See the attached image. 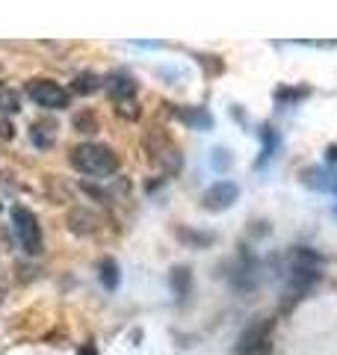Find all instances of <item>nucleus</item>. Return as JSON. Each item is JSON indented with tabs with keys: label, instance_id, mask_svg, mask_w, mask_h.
Returning <instances> with one entry per match:
<instances>
[{
	"label": "nucleus",
	"instance_id": "obj_11",
	"mask_svg": "<svg viewBox=\"0 0 337 355\" xmlns=\"http://www.w3.org/2000/svg\"><path fill=\"white\" fill-rule=\"evenodd\" d=\"M101 282H104V287H119V266L116 261H104L101 263Z\"/></svg>",
	"mask_w": 337,
	"mask_h": 355
},
{
	"label": "nucleus",
	"instance_id": "obj_16",
	"mask_svg": "<svg viewBox=\"0 0 337 355\" xmlns=\"http://www.w3.org/2000/svg\"><path fill=\"white\" fill-rule=\"evenodd\" d=\"M210 163L216 166L219 172H225V169H228V166H231V157H228V151H225V148H216V151H213V157H210Z\"/></svg>",
	"mask_w": 337,
	"mask_h": 355
},
{
	"label": "nucleus",
	"instance_id": "obj_4",
	"mask_svg": "<svg viewBox=\"0 0 337 355\" xmlns=\"http://www.w3.org/2000/svg\"><path fill=\"white\" fill-rule=\"evenodd\" d=\"M269 331H273V320H257V323H252L237 340V355H257L261 349H266Z\"/></svg>",
	"mask_w": 337,
	"mask_h": 355
},
{
	"label": "nucleus",
	"instance_id": "obj_5",
	"mask_svg": "<svg viewBox=\"0 0 337 355\" xmlns=\"http://www.w3.org/2000/svg\"><path fill=\"white\" fill-rule=\"evenodd\" d=\"M237 196H240V187L234 184V181H219V184H213L205 190V196H201V205H205L207 210H225V207H231L234 202H237Z\"/></svg>",
	"mask_w": 337,
	"mask_h": 355
},
{
	"label": "nucleus",
	"instance_id": "obj_7",
	"mask_svg": "<svg viewBox=\"0 0 337 355\" xmlns=\"http://www.w3.org/2000/svg\"><path fill=\"white\" fill-rule=\"evenodd\" d=\"M65 222H69V228L74 231V234H80V237L95 234L98 231V216L92 214V210H86V207H74Z\"/></svg>",
	"mask_w": 337,
	"mask_h": 355
},
{
	"label": "nucleus",
	"instance_id": "obj_14",
	"mask_svg": "<svg viewBox=\"0 0 337 355\" xmlns=\"http://www.w3.org/2000/svg\"><path fill=\"white\" fill-rule=\"evenodd\" d=\"M74 128L80 130V133H92V130L98 128L95 113H86V110H83V113H77V116H74Z\"/></svg>",
	"mask_w": 337,
	"mask_h": 355
},
{
	"label": "nucleus",
	"instance_id": "obj_1",
	"mask_svg": "<svg viewBox=\"0 0 337 355\" xmlns=\"http://www.w3.org/2000/svg\"><path fill=\"white\" fill-rule=\"evenodd\" d=\"M71 163L77 172H83L89 178H107L112 172H119V157L110 146H98V142H86L71 151Z\"/></svg>",
	"mask_w": 337,
	"mask_h": 355
},
{
	"label": "nucleus",
	"instance_id": "obj_9",
	"mask_svg": "<svg viewBox=\"0 0 337 355\" xmlns=\"http://www.w3.org/2000/svg\"><path fill=\"white\" fill-rule=\"evenodd\" d=\"M172 291L178 299H187L193 293V272H189L187 266H175L172 270Z\"/></svg>",
	"mask_w": 337,
	"mask_h": 355
},
{
	"label": "nucleus",
	"instance_id": "obj_3",
	"mask_svg": "<svg viewBox=\"0 0 337 355\" xmlns=\"http://www.w3.org/2000/svg\"><path fill=\"white\" fill-rule=\"evenodd\" d=\"M27 95L36 101L39 107L44 110H62V107H69V92L51 80V77H36V80H30L27 83Z\"/></svg>",
	"mask_w": 337,
	"mask_h": 355
},
{
	"label": "nucleus",
	"instance_id": "obj_12",
	"mask_svg": "<svg viewBox=\"0 0 337 355\" xmlns=\"http://www.w3.org/2000/svg\"><path fill=\"white\" fill-rule=\"evenodd\" d=\"M33 142L39 148H48L53 142V125H33Z\"/></svg>",
	"mask_w": 337,
	"mask_h": 355
},
{
	"label": "nucleus",
	"instance_id": "obj_8",
	"mask_svg": "<svg viewBox=\"0 0 337 355\" xmlns=\"http://www.w3.org/2000/svg\"><path fill=\"white\" fill-rule=\"evenodd\" d=\"M110 95L116 98V101H128V98H133V92H137V80H133L130 74L125 71H116V74H110Z\"/></svg>",
	"mask_w": 337,
	"mask_h": 355
},
{
	"label": "nucleus",
	"instance_id": "obj_10",
	"mask_svg": "<svg viewBox=\"0 0 337 355\" xmlns=\"http://www.w3.org/2000/svg\"><path fill=\"white\" fill-rule=\"evenodd\" d=\"M178 119H184L187 125H193V128H210L213 125V119L205 113V110H196V113H189V110H178Z\"/></svg>",
	"mask_w": 337,
	"mask_h": 355
},
{
	"label": "nucleus",
	"instance_id": "obj_6",
	"mask_svg": "<svg viewBox=\"0 0 337 355\" xmlns=\"http://www.w3.org/2000/svg\"><path fill=\"white\" fill-rule=\"evenodd\" d=\"M302 181L311 190H320V193H337V172L329 169H320V166H311V169L302 172Z\"/></svg>",
	"mask_w": 337,
	"mask_h": 355
},
{
	"label": "nucleus",
	"instance_id": "obj_15",
	"mask_svg": "<svg viewBox=\"0 0 337 355\" xmlns=\"http://www.w3.org/2000/svg\"><path fill=\"white\" fill-rule=\"evenodd\" d=\"M95 86H98V77L95 74H77L74 92H95Z\"/></svg>",
	"mask_w": 337,
	"mask_h": 355
},
{
	"label": "nucleus",
	"instance_id": "obj_2",
	"mask_svg": "<svg viewBox=\"0 0 337 355\" xmlns=\"http://www.w3.org/2000/svg\"><path fill=\"white\" fill-rule=\"evenodd\" d=\"M12 234L18 240V246L24 249L27 254H39L42 252V228H39V219L33 210L15 205L12 207Z\"/></svg>",
	"mask_w": 337,
	"mask_h": 355
},
{
	"label": "nucleus",
	"instance_id": "obj_13",
	"mask_svg": "<svg viewBox=\"0 0 337 355\" xmlns=\"http://www.w3.org/2000/svg\"><path fill=\"white\" fill-rule=\"evenodd\" d=\"M0 113H18V95L12 89H0Z\"/></svg>",
	"mask_w": 337,
	"mask_h": 355
},
{
	"label": "nucleus",
	"instance_id": "obj_17",
	"mask_svg": "<svg viewBox=\"0 0 337 355\" xmlns=\"http://www.w3.org/2000/svg\"><path fill=\"white\" fill-rule=\"evenodd\" d=\"M329 157H331V160H337V146H331V148H329Z\"/></svg>",
	"mask_w": 337,
	"mask_h": 355
}]
</instances>
